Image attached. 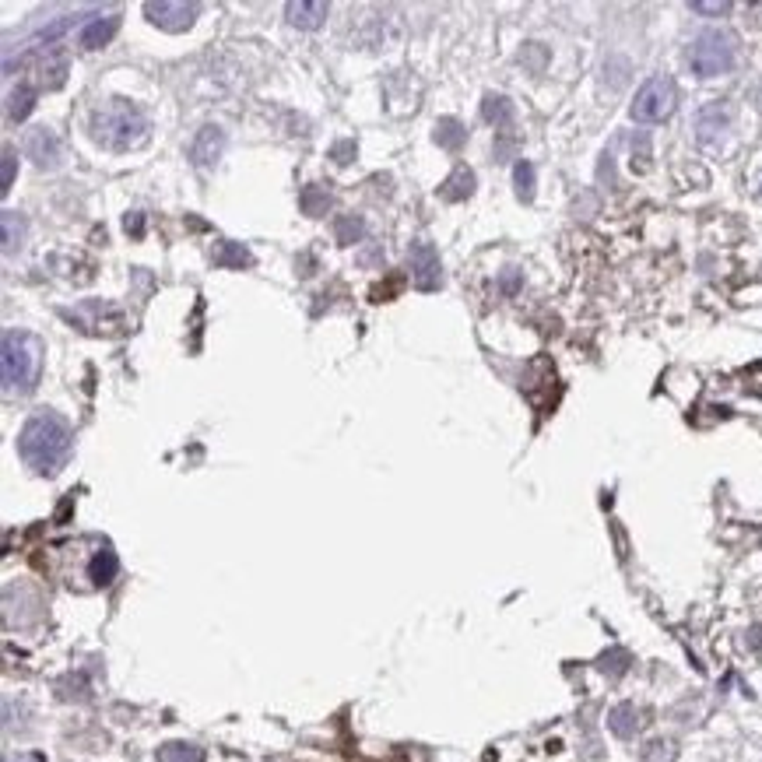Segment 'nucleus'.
<instances>
[{
    "label": "nucleus",
    "mask_w": 762,
    "mask_h": 762,
    "mask_svg": "<svg viewBox=\"0 0 762 762\" xmlns=\"http://www.w3.org/2000/svg\"><path fill=\"white\" fill-rule=\"evenodd\" d=\"M485 120L489 123H510L513 120L510 102L499 99V95H489V99H485Z\"/></svg>",
    "instance_id": "obj_19"
},
{
    "label": "nucleus",
    "mask_w": 762,
    "mask_h": 762,
    "mask_svg": "<svg viewBox=\"0 0 762 762\" xmlns=\"http://www.w3.org/2000/svg\"><path fill=\"white\" fill-rule=\"evenodd\" d=\"M159 762H204V752L187 741H166L159 748Z\"/></svg>",
    "instance_id": "obj_15"
},
{
    "label": "nucleus",
    "mask_w": 762,
    "mask_h": 762,
    "mask_svg": "<svg viewBox=\"0 0 762 762\" xmlns=\"http://www.w3.org/2000/svg\"><path fill=\"white\" fill-rule=\"evenodd\" d=\"M0 222H4V250L11 253L15 246H22V239H25V222L15 215V211H4V218H0Z\"/></svg>",
    "instance_id": "obj_17"
},
{
    "label": "nucleus",
    "mask_w": 762,
    "mask_h": 762,
    "mask_svg": "<svg viewBox=\"0 0 762 762\" xmlns=\"http://www.w3.org/2000/svg\"><path fill=\"white\" fill-rule=\"evenodd\" d=\"M218 151H222V134H218L215 127H204L201 137L194 141V159L201 162V166H211V162L218 159Z\"/></svg>",
    "instance_id": "obj_12"
},
{
    "label": "nucleus",
    "mask_w": 762,
    "mask_h": 762,
    "mask_svg": "<svg viewBox=\"0 0 762 762\" xmlns=\"http://www.w3.org/2000/svg\"><path fill=\"white\" fill-rule=\"evenodd\" d=\"M608 727H612L619 738H633L636 727H640V713H636V706L633 703L615 706V710L608 713Z\"/></svg>",
    "instance_id": "obj_11"
},
{
    "label": "nucleus",
    "mask_w": 762,
    "mask_h": 762,
    "mask_svg": "<svg viewBox=\"0 0 762 762\" xmlns=\"http://www.w3.org/2000/svg\"><path fill=\"white\" fill-rule=\"evenodd\" d=\"M32 102H36V92L29 85H18L15 92L8 95V116L11 120H25L32 113Z\"/></svg>",
    "instance_id": "obj_16"
},
{
    "label": "nucleus",
    "mask_w": 762,
    "mask_h": 762,
    "mask_svg": "<svg viewBox=\"0 0 762 762\" xmlns=\"http://www.w3.org/2000/svg\"><path fill=\"white\" fill-rule=\"evenodd\" d=\"M116 29H120V15H95L78 29V43L85 50H99V46H106L116 36Z\"/></svg>",
    "instance_id": "obj_8"
},
{
    "label": "nucleus",
    "mask_w": 762,
    "mask_h": 762,
    "mask_svg": "<svg viewBox=\"0 0 762 762\" xmlns=\"http://www.w3.org/2000/svg\"><path fill=\"white\" fill-rule=\"evenodd\" d=\"M408 264H411V281H415L422 292H432L443 281V267H439V253L432 243H415L408 250Z\"/></svg>",
    "instance_id": "obj_6"
},
{
    "label": "nucleus",
    "mask_w": 762,
    "mask_h": 762,
    "mask_svg": "<svg viewBox=\"0 0 762 762\" xmlns=\"http://www.w3.org/2000/svg\"><path fill=\"white\" fill-rule=\"evenodd\" d=\"M74 446V432L57 411H36L18 432V453L36 475L53 478L67 464Z\"/></svg>",
    "instance_id": "obj_1"
},
{
    "label": "nucleus",
    "mask_w": 762,
    "mask_h": 762,
    "mask_svg": "<svg viewBox=\"0 0 762 762\" xmlns=\"http://www.w3.org/2000/svg\"><path fill=\"white\" fill-rule=\"evenodd\" d=\"M15 151H4V187H0V190H4V194H8V190H11V183H15Z\"/></svg>",
    "instance_id": "obj_25"
},
{
    "label": "nucleus",
    "mask_w": 762,
    "mask_h": 762,
    "mask_svg": "<svg viewBox=\"0 0 762 762\" xmlns=\"http://www.w3.org/2000/svg\"><path fill=\"white\" fill-rule=\"evenodd\" d=\"M362 236V222H359V218H352V215H348V218H341V222H338V243H355V239H359Z\"/></svg>",
    "instance_id": "obj_21"
},
{
    "label": "nucleus",
    "mask_w": 762,
    "mask_h": 762,
    "mask_svg": "<svg viewBox=\"0 0 762 762\" xmlns=\"http://www.w3.org/2000/svg\"><path fill=\"white\" fill-rule=\"evenodd\" d=\"M218 264H225V267H243V264H250V253L239 250V246H232V243H225V250L218 253Z\"/></svg>",
    "instance_id": "obj_22"
},
{
    "label": "nucleus",
    "mask_w": 762,
    "mask_h": 762,
    "mask_svg": "<svg viewBox=\"0 0 762 762\" xmlns=\"http://www.w3.org/2000/svg\"><path fill=\"white\" fill-rule=\"evenodd\" d=\"M738 60V39L724 29H710L703 36H696L689 50V64L699 78H717V74H727Z\"/></svg>",
    "instance_id": "obj_4"
},
{
    "label": "nucleus",
    "mask_w": 762,
    "mask_h": 762,
    "mask_svg": "<svg viewBox=\"0 0 762 762\" xmlns=\"http://www.w3.org/2000/svg\"><path fill=\"white\" fill-rule=\"evenodd\" d=\"M675 81L664 78V74H657V78L643 81V88L636 92L633 99V120L636 123H661L668 120L671 113H675Z\"/></svg>",
    "instance_id": "obj_5"
},
{
    "label": "nucleus",
    "mask_w": 762,
    "mask_h": 762,
    "mask_svg": "<svg viewBox=\"0 0 762 762\" xmlns=\"http://www.w3.org/2000/svg\"><path fill=\"white\" fill-rule=\"evenodd\" d=\"M464 127L457 120H439L436 123V141L443 144V148H461L464 144Z\"/></svg>",
    "instance_id": "obj_18"
},
{
    "label": "nucleus",
    "mask_w": 762,
    "mask_h": 762,
    "mask_svg": "<svg viewBox=\"0 0 762 762\" xmlns=\"http://www.w3.org/2000/svg\"><path fill=\"white\" fill-rule=\"evenodd\" d=\"M43 341L29 331H4L0 341V373H4V394L22 397L32 394L43 376Z\"/></svg>",
    "instance_id": "obj_2"
},
{
    "label": "nucleus",
    "mask_w": 762,
    "mask_h": 762,
    "mask_svg": "<svg viewBox=\"0 0 762 762\" xmlns=\"http://www.w3.org/2000/svg\"><path fill=\"white\" fill-rule=\"evenodd\" d=\"M92 137L109 151H134L148 141V116L127 99H109L92 113Z\"/></svg>",
    "instance_id": "obj_3"
},
{
    "label": "nucleus",
    "mask_w": 762,
    "mask_h": 762,
    "mask_svg": "<svg viewBox=\"0 0 762 762\" xmlns=\"http://www.w3.org/2000/svg\"><path fill=\"white\" fill-rule=\"evenodd\" d=\"M471 190H475V173H471V169H464V166L443 183V197H446V201H464V197H471Z\"/></svg>",
    "instance_id": "obj_14"
},
{
    "label": "nucleus",
    "mask_w": 762,
    "mask_h": 762,
    "mask_svg": "<svg viewBox=\"0 0 762 762\" xmlns=\"http://www.w3.org/2000/svg\"><path fill=\"white\" fill-rule=\"evenodd\" d=\"M116 569H120V562H116V555L109 552V548H102V552L92 559V569H88V576H92L95 587H106V583H113V580H116Z\"/></svg>",
    "instance_id": "obj_13"
},
{
    "label": "nucleus",
    "mask_w": 762,
    "mask_h": 762,
    "mask_svg": "<svg viewBox=\"0 0 762 762\" xmlns=\"http://www.w3.org/2000/svg\"><path fill=\"white\" fill-rule=\"evenodd\" d=\"M692 11H699V15H727V11H731V4H727V0H720V4H706V0H696V4H692Z\"/></svg>",
    "instance_id": "obj_24"
},
{
    "label": "nucleus",
    "mask_w": 762,
    "mask_h": 762,
    "mask_svg": "<svg viewBox=\"0 0 762 762\" xmlns=\"http://www.w3.org/2000/svg\"><path fill=\"white\" fill-rule=\"evenodd\" d=\"M517 190H520V197H524V201H531V194H534V169H531V162H520V166H517Z\"/></svg>",
    "instance_id": "obj_20"
},
{
    "label": "nucleus",
    "mask_w": 762,
    "mask_h": 762,
    "mask_svg": "<svg viewBox=\"0 0 762 762\" xmlns=\"http://www.w3.org/2000/svg\"><path fill=\"white\" fill-rule=\"evenodd\" d=\"M29 155L39 162V169H53L60 162V144L53 137V130H32L29 134Z\"/></svg>",
    "instance_id": "obj_10"
},
{
    "label": "nucleus",
    "mask_w": 762,
    "mask_h": 762,
    "mask_svg": "<svg viewBox=\"0 0 762 762\" xmlns=\"http://www.w3.org/2000/svg\"><path fill=\"white\" fill-rule=\"evenodd\" d=\"M302 208H306V215H320V211L331 208V197H317L313 190H306L302 194Z\"/></svg>",
    "instance_id": "obj_23"
},
{
    "label": "nucleus",
    "mask_w": 762,
    "mask_h": 762,
    "mask_svg": "<svg viewBox=\"0 0 762 762\" xmlns=\"http://www.w3.org/2000/svg\"><path fill=\"white\" fill-rule=\"evenodd\" d=\"M197 4H183V0H151V4H144V15L151 18V22L159 25V29H166V32H183V29H190L194 25V18H197Z\"/></svg>",
    "instance_id": "obj_7"
},
{
    "label": "nucleus",
    "mask_w": 762,
    "mask_h": 762,
    "mask_svg": "<svg viewBox=\"0 0 762 762\" xmlns=\"http://www.w3.org/2000/svg\"><path fill=\"white\" fill-rule=\"evenodd\" d=\"M327 15H331V8H327L324 0H313V4L292 0V4H285V18L292 29H320Z\"/></svg>",
    "instance_id": "obj_9"
}]
</instances>
